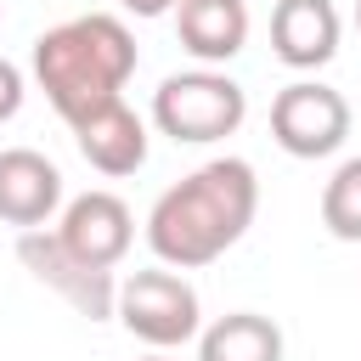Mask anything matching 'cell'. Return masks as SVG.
I'll list each match as a JSON object with an SVG mask.
<instances>
[{
	"instance_id": "obj_16",
	"label": "cell",
	"mask_w": 361,
	"mask_h": 361,
	"mask_svg": "<svg viewBox=\"0 0 361 361\" xmlns=\"http://www.w3.org/2000/svg\"><path fill=\"white\" fill-rule=\"evenodd\" d=\"M355 34H361V0H355Z\"/></svg>"
},
{
	"instance_id": "obj_15",
	"label": "cell",
	"mask_w": 361,
	"mask_h": 361,
	"mask_svg": "<svg viewBox=\"0 0 361 361\" xmlns=\"http://www.w3.org/2000/svg\"><path fill=\"white\" fill-rule=\"evenodd\" d=\"M130 17H164V11H175V0H118Z\"/></svg>"
},
{
	"instance_id": "obj_4",
	"label": "cell",
	"mask_w": 361,
	"mask_h": 361,
	"mask_svg": "<svg viewBox=\"0 0 361 361\" xmlns=\"http://www.w3.org/2000/svg\"><path fill=\"white\" fill-rule=\"evenodd\" d=\"M113 316L124 322L130 338H141L147 350H175L186 338L203 333V305H197V288L169 271V265H152V271H130L118 282V299H113Z\"/></svg>"
},
{
	"instance_id": "obj_10",
	"label": "cell",
	"mask_w": 361,
	"mask_h": 361,
	"mask_svg": "<svg viewBox=\"0 0 361 361\" xmlns=\"http://www.w3.org/2000/svg\"><path fill=\"white\" fill-rule=\"evenodd\" d=\"M338 11L333 0H276L271 11V51L276 62L310 73V68H327L338 56Z\"/></svg>"
},
{
	"instance_id": "obj_9",
	"label": "cell",
	"mask_w": 361,
	"mask_h": 361,
	"mask_svg": "<svg viewBox=\"0 0 361 361\" xmlns=\"http://www.w3.org/2000/svg\"><path fill=\"white\" fill-rule=\"evenodd\" d=\"M73 141H79V158L96 169V175H135L147 164V118L118 96L107 107H96L90 118L73 124Z\"/></svg>"
},
{
	"instance_id": "obj_6",
	"label": "cell",
	"mask_w": 361,
	"mask_h": 361,
	"mask_svg": "<svg viewBox=\"0 0 361 361\" xmlns=\"http://www.w3.org/2000/svg\"><path fill=\"white\" fill-rule=\"evenodd\" d=\"M17 259H23V271H28L34 282H45L56 299H68L85 322H107V316H113L118 276L85 265L79 254H68L56 231H45V226H39V231H17Z\"/></svg>"
},
{
	"instance_id": "obj_1",
	"label": "cell",
	"mask_w": 361,
	"mask_h": 361,
	"mask_svg": "<svg viewBox=\"0 0 361 361\" xmlns=\"http://www.w3.org/2000/svg\"><path fill=\"white\" fill-rule=\"evenodd\" d=\"M259 214V175L248 158H209L180 175L147 214V248L169 271L214 265Z\"/></svg>"
},
{
	"instance_id": "obj_12",
	"label": "cell",
	"mask_w": 361,
	"mask_h": 361,
	"mask_svg": "<svg viewBox=\"0 0 361 361\" xmlns=\"http://www.w3.org/2000/svg\"><path fill=\"white\" fill-rule=\"evenodd\" d=\"M282 327L259 310H231L197 333V361H282Z\"/></svg>"
},
{
	"instance_id": "obj_2",
	"label": "cell",
	"mask_w": 361,
	"mask_h": 361,
	"mask_svg": "<svg viewBox=\"0 0 361 361\" xmlns=\"http://www.w3.org/2000/svg\"><path fill=\"white\" fill-rule=\"evenodd\" d=\"M135 73V34L113 11H85L34 39V85L56 107V118L73 130L96 107L118 102Z\"/></svg>"
},
{
	"instance_id": "obj_13",
	"label": "cell",
	"mask_w": 361,
	"mask_h": 361,
	"mask_svg": "<svg viewBox=\"0 0 361 361\" xmlns=\"http://www.w3.org/2000/svg\"><path fill=\"white\" fill-rule=\"evenodd\" d=\"M322 226L338 243H361V152L344 158L322 186Z\"/></svg>"
},
{
	"instance_id": "obj_17",
	"label": "cell",
	"mask_w": 361,
	"mask_h": 361,
	"mask_svg": "<svg viewBox=\"0 0 361 361\" xmlns=\"http://www.w3.org/2000/svg\"><path fill=\"white\" fill-rule=\"evenodd\" d=\"M141 361H169V355H141Z\"/></svg>"
},
{
	"instance_id": "obj_8",
	"label": "cell",
	"mask_w": 361,
	"mask_h": 361,
	"mask_svg": "<svg viewBox=\"0 0 361 361\" xmlns=\"http://www.w3.org/2000/svg\"><path fill=\"white\" fill-rule=\"evenodd\" d=\"M56 209H62V169L34 147H6L0 152V220L17 231H39L51 226Z\"/></svg>"
},
{
	"instance_id": "obj_14",
	"label": "cell",
	"mask_w": 361,
	"mask_h": 361,
	"mask_svg": "<svg viewBox=\"0 0 361 361\" xmlns=\"http://www.w3.org/2000/svg\"><path fill=\"white\" fill-rule=\"evenodd\" d=\"M23 96H28V79L11 56H0V124H11L23 113Z\"/></svg>"
},
{
	"instance_id": "obj_7",
	"label": "cell",
	"mask_w": 361,
	"mask_h": 361,
	"mask_svg": "<svg viewBox=\"0 0 361 361\" xmlns=\"http://www.w3.org/2000/svg\"><path fill=\"white\" fill-rule=\"evenodd\" d=\"M51 231H56L62 248L79 254L85 265L118 271V259H124L130 243H135V214H130V203H124L118 192H79Z\"/></svg>"
},
{
	"instance_id": "obj_11",
	"label": "cell",
	"mask_w": 361,
	"mask_h": 361,
	"mask_svg": "<svg viewBox=\"0 0 361 361\" xmlns=\"http://www.w3.org/2000/svg\"><path fill=\"white\" fill-rule=\"evenodd\" d=\"M248 0H175V34H180V51H192L203 68H220L231 62L243 45H248Z\"/></svg>"
},
{
	"instance_id": "obj_3",
	"label": "cell",
	"mask_w": 361,
	"mask_h": 361,
	"mask_svg": "<svg viewBox=\"0 0 361 361\" xmlns=\"http://www.w3.org/2000/svg\"><path fill=\"white\" fill-rule=\"evenodd\" d=\"M243 118H248V90L220 68H186V73H169L152 90V124L175 147L226 141V135L243 130Z\"/></svg>"
},
{
	"instance_id": "obj_5",
	"label": "cell",
	"mask_w": 361,
	"mask_h": 361,
	"mask_svg": "<svg viewBox=\"0 0 361 361\" xmlns=\"http://www.w3.org/2000/svg\"><path fill=\"white\" fill-rule=\"evenodd\" d=\"M271 141L288 158H333L350 141V102L322 79H293L271 102Z\"/></svg>"
}]
</instances>
